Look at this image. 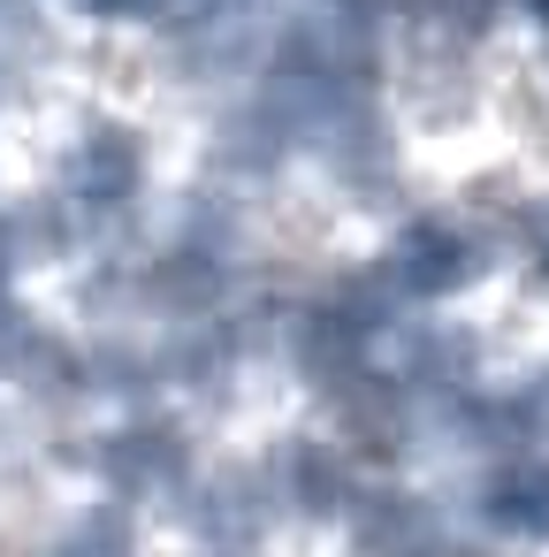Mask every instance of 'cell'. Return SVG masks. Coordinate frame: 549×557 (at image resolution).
<instances>
[{"instance_id": "obj_5", "label": "cell", "mask_w": 549, "mask_h": 557, "mask_svg": "<svg viewBox=\"0 0 549 557\" xmlns=\"http://www.w3.org/2000/svg\"><path fill=\"white\" fill-rule=\"evenodd\" d=\"M427 9L450 24V32H481L488 24V9H496V0H427Z\"/></svg>"}, {"instance_id": "obj_2", "label": "cell", "mask_w": 549, "mask_h": 557, "mask_svg": "<svg viewBox=\"0 0 549 557\" xmlns=\"http://www.w3.org/2000/svg\"><path fill=\"white\" fill-rule=\"evenodd\" d=\"M488 511H496V527L549 542V458H519V466H503L496 488H488Z\"/></svg>"}, {"instance_id": "obj_4", "label": "cell", "mask_w": 549, "mask_h": 557, "mask_svg": "<svg viewBox=\"0 0 549 557\" xmlns=\"http://www.w3.org/2000/svg\"><path fill=\"white\" fill-rule=\"evenodd\" d=\"M511 420H519L526 435H541V443H549V374H534V382H526V397L511 405Z\"/></svg>"}, {"instance_id": "obj_7", "label": "cell", "mask_w": 549, "mask_h": 557, "mask_svg": "<svg viewBox=\"0 0 549 557\" xmlns=\"http://www.w3.org/2000/svg\"><path fill=\"white\" fill-rule=\"evenodd\" d=\"M534 16H541V24H549V0H534Z\"/></svg>"}, {"instance_id": "obj_6", "label": "cell", "mask_w": 549, "mask_h": 557, "mask_svg": "<svg viewBox=\"0 0 549 557\" xmlns=\"http://www.w3.org/2000/svg\"><path fill=\"white\" fill-rule=\"evenodd\" d=\"M526 245H534V268L549 275V199H541V207L526 214Z\"/></svg>"}, {"instance_id": "obj_3", "label": "cell", "mask_w": 549, "mask_h": 557, "mask_svg": "<svg viewBox=\"0 0 549 557\" xmlns=\"http://www.w3.org/2000/svg\"><path fill=\"white\" fill-rule=\"evenodd\" d=\"M366 549H382V557H420V549H427V519H420L404 496H382V511L366 519Z\"/></svg>"}, {"instance_id": "obj_1", "label": "cell", "mask_w": 549, "mask_h": 557, "mask_svg": "<svg viewBox=\"0 0 549 557\" xmlns=\"http://www.w3.org/2000/svg\"><path fill=\"white\" fill-rule=\"evenodd\" d=\"M397 275H404L412 290H458V283L473 275V245H465L458 230L420 222V230L397 245Z\"/></svg>"}]
</instances>
